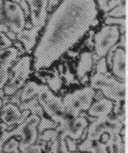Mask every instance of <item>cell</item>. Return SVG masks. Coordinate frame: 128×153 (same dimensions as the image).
Here are the masks:
<instances>
[{"instance_id":"18","label":"cell","mask_w":128,"mask_h":153,"mask_svg":"<svg viewBox=\"0 0 128 153\" xmlns=\"http://www.w3.org/2000/svg\"><path fill=\"white\" fill-rule=\"evenodd\" d=\"M19 51L14 45L4 50H0V62L13 66L18 60Z\"/></svg>"},{"instance_id":"41","label":"cell","mask_w":128,"mask_h":153,"mask_svg":"<svg viewBox=\"0 0 128 153\" xmlns=\"http://www.w3.org/2000/svg\"><path fill=\"white\" fill-rule=\"evenodd\" d=\"M0 122H1V120H0Z\"/></svg>"},{"instance_id":"4","label":"cell","mask_w":128,"mask_h":153,"mask_svg":"<svg viewBox=\"0 0 128 153\" xmlns=\"http://www.w3.org/2000/svg\"><path fill=\"white\" fill-rule=\"evenodd\" d=\"M95 90L90 86L73 91L64 96L63 103L66 111L74 119L79 116L81 111H87L95 99Z\"/></svg>"},{"instance_id":"39","label":"cell","mask_w":128,"mask_h":153,"mask_svg":"<svg viewBox=\"0 0 128 153\" xmlns=\"http://www.w3.org/2000/svg\"><path fill=\"white\" fill-rule=\"evenodd\" d=\"M46 153H51V150H50V151H49V152H46Z\"/></svg>"},{"instance_id":"38","label":"cell","mask_w":128,"mask_h":153,"mask_svg":"<svg viewBox=\"0 0 128 153\" xmlns=\"http://www.w3.org/2000/svg\"><path fill=\"white\" fill-rule=\"evenodd\" d=\"M73 153H80V152H73Z\"/></svg>"},{"instance_id":"31","label":"cell","mask_w":128,"mask_h":153,"mask_svg":"<svg viewBox=\"0 0 128 153\" xmlns=\"http://www.w3.org/2000/svg\"><path fill=\"white\" fill-rule=\"evenodd\" d=\"M10 30H9L8 26L5 25L4 20V15L3 14H0V32H4V33H7L9 32Z\"/></svg>"},{"instance_id":"20","label":"cell","mask_w":128,"mask_h":153,"mask_svg":"<svg viewBox=\"0 0 128 153\" xmlns=\"http://www.w3.org/2000/svg\"><path fill=\"white\" fill-rule=\"evenodd\" d=\"M58 126V124L56 123L53 120H48L47 118L42 116L41 120H40V122L38 124V131L41 133H43L46 130H50V129H56Z\"/></svg>"},{"instance_id":"40","label":"cell","mask_w":128,"mask_h":153,"mask_svg":"<svg viewBox=\"0 0 128 153\" xmlns=\"http://www.w3.org/2000/svg\"><path fill=\"white\" fill-rule=\"evenodd\" d=\"M2 152H3V151H2V150L0 149V153H2Z\"/></svg>"},{"instance_id":"36","label":"cell","mask_w":128,"mask_h":153,"mask_svg":"<svg viewBox=\"0 0 128 153\" xmlns=\"http://www.w3.org/2000/svg\"><path fill=\"white\" fill-rule=\"evenodd\" d=\"M5 96L4 91V88H1L0 89V99H3Z\"/></svg>"},{"instance_id":"26","label":"cell","mask_w":128,"mask_h":153,"mask_svg":"<svg viewBox=\"0 0 128 153\" xmlns=\"http://www.w3.org/2000/svg\"><path fill=\"white\" fill-rule=\"evenodd\" d=\"M126 1H127V0H109V1L107 2V4H105V7H104V9H102L101 11L105 14L106 12L110 11L111 9H113L114 7L117 6V5L123 3V2H126Z\"/></svg>"},{"instance_id":"8","label":"cell","mask_w":128,"mask_h":153,"mask_svg":"<svg viewBox=\"0 0 128 153\" xmlns=\"http://www.w3.org/2000/svg\"><path fill=\"white\" fill-rule=\"evenodd\" d=\"M31 111L29 109L20 111L16 104L12 103L3 105L0 109V120L4 124L11 128L13 126H18L30 115Z\"/></svg>"},{"instance_id":"5","label":"cell","mask_w":128,"mask_h":153,"mask_svg":"<svg viewBox=\"0 0 128 153\" xmlns=\"http://www.w3.org/2000/svg\"><path fill=\"white\" fill-rule=\"evenodd\" d=\"M123 126H126V112H122L115 118H110L109 116L96 118L90 126L87 127L86 138L100 140V136L104 133H109L110 135L121 133Z\"/></svg>"},{"instance_id":"16","label":"cell","mask_w":128,"mask_h":153,"mask_svg":"<svg viewBox=\"0 0 128 153\" xmlns=\"http://www.w3.org/2000/svg\"><path fill=\"white\" fill-rule=\"evenodd\" d=\"M109 153H126V140L121 136L120 133H115L107 144Z\"/></svg>"},{"instance_id":"32","label":"cell","mask_w":128,"mask_h":153,"mask_svg":"<svg viewBox=\"0 0 128 153\" xmlns=\"http://www.w3.org/2000/svg\"><path fill=\"white\" fill-rule=\"evenodd\" d=\"M11 67H12L11 65H9L7 63H4L2 62H0V72L9 71Z\"/></svg>"},{"instance_id":"37","label":"cell","mask_w":128,"mask_h":153,"mask_svg":"<svg viewBox=\"0 0 128 153\" xmlns=\"http://www.w3.org/2000/svg\"><path fill=\"white\" fill-rule=\"evenodd\" d=\"M3 107V101H2V99H0V109Z\"/></svg>"},{"instance_id":"7","label":"cell","mask_w":128,"mask_h":153,"mask_svg":"<svg viewBox=\"0 0 128 153\" xmlns=\"http://www.w3.org/2000/svg\"><path fill=\"white\" fill-rule=\"evenodd\" d=\"M3 15L5 25L10 30L17 34L25 28L26 18L20 6L13 0L4 1Z\"/></svg>"},{"instance_id":"14","label":"cell","mask_w":128,"mask_h":153,"mask_svg":"<svg viewBox=\"0 0 128 153\" xmlns=\"http://www.w3.org/2000/svg\"><path fill=\"white\" fill-rule=\"evenodd\" d=\"M89 126V121L83 116H78L75 118L73 122L66 127L64 130L61 131L66 137H70L73 140H78L82 135L84 129Z\"/></svg>"},{"instance_id":"9","label":"cell","mask_w":128,"mask_h":153,"mask_svg":"<svg viewBox=\"0 0 128 153\" xmlns=\"http://www.w3.org/2000/svg\"><path fill=\"white\" fill-rule=\"evenodd\" d=\"M30 8V20L33 26L43 29L48 16L47 6L42 3V0H26Z\"/></svg>"},{"instance_id":"34","label":"cell","mask_w":128,"mask_h":153,"mask_svg":"<svg viewBox=\"0 0 128 153\" xmlns=\"http://www.w3.org/2000/svg\"><path fill=\"white\" fill-rule=\"evenodd\" d=\"M6 36H8L12 41L16 40V34H15L14 32L12 31V30H9V32H7V33H6Z\"/></svg>"},{"instance_id":"12","label":"cell","mask_w":128,"mask_h":153,"mask_svg":"<svg viewBox=\"0 0 128 153\" xmlns=\"http://www.w3.org/2000/svg\"><path fill=\"white\" fill-rule=\"evenodd\" d=\"M114 101L107 98H100L92 103L88 109V114L94 118H102L109 116L113 111Z\"/></svg>"},{"instance_id":"28","label":"cell","mask_w":128,"mask_h":153,"mask_svg":"<svg viewBox=\"0 0 128 153\" xmlns=\"http://www.w3.org/2000/svg\"><path fill=\"white\" fill-rule=\"evenodd\" d=\"M90 153H109L107 145L100 141L99 144L96 146V147Z\"/></svg>"},{"instance_id":"21","label":"cell","mask_w":128,"mask_h":153,"mask_svg":"<svg viewBox=\"0 0 128 153\" xmlns=\"http://www.w3.org/2000/svg\"><path fill=\"white\" fill-rule=\"evenodd\" d=\"M3 152L5 153H20L19 151L18 140L11 137L3 146Z\"/></svg>"},{"instance_id":"1","label":"cell","mask_w":128,"mask_h":153,"mask_svg":"<svg viewBox=\"0 0 128 153\" xmlns=\"http://www.w3.org/2000/svg\"><path fill=\"white\" fill-rule=\"evenodd\" d=\"M96 0H61L47 16L33 51V68H49L89 31L98 17Z\"/></svg>"},{"instance_id":"2","label":"cell","mask_w":128,"mask_h":153,"mask_svg":"<svg viewBox=\"0 0 128 153\" xmlns=\"http://www.w3.org/2000/svg\"><path fill=\"white\" fill-rule=\"evenodd\" d=\"M36 96L43 111L51 120L58 124V130L63 131L73 122L74 118L66 111L63 99L54 94L47 86L39 84Z\"/></svg>"},{"instance_id":"35","label":"cell","mask_w":128,"mask_h":153,"mask_svg":"<svg viewBox=\"0 0 128 153\" xmlns=\"http://www.w3.org/2000/svg\"><path fill=\"white\" fill-rule=\"evenodd\" d=\"M3 6H4V0H0V14H3Z\"/></svg>"},{"instance_id":"22","label":"cell","mask_w":128,"mask_h":153,"mask_svg":"<svg viewBox=\"0 0 128 153\" xmlns=\"http://www.w3.org/2000/svg\"><path fill=\"white\" fill-rule=\"evenodd\" d=\"M105 25H116V26H123L127 25V17L116 18V17H105Z\"/></svg>"},{"instance_id":"6","label":"cell","mask_w":128,"mask_h":153,"mask_svg":"<svg viewBox=\"0 0 128 153\" xmlns=\"http://www.w3.org/2000/svg\"><path fill=\"white\" fill-rule=\"evenodd\" d=\"M119 27L116 25H107L102 26L99 31L94 36V48L95 54L100 58L105 57L109 50L114 46L120 39Z\"/></svg>"},{"instance_id":"10","label":"cell","mask_w":128,"mask_h":153,"mask_svg":"<svg viewBox=\"0 0 128 153\" xmlns=\"http://www.w3.org/2000/svg\"><path fill=\"white\" fill-rule=\"evenodd\" d=\"M112 73L120 81H127V51L121 47H117L115 51L111 61Z\"/></svg>"},{"instance_id":"3","label":"cell","mask_w":128,"mask_h":153,"mask_svg":"<svg viewBox=\"0 0 128 153\" xmlns=\"http://www.w3.org/2000/svg\"><path fill=\"white\" fill-rule=\"evenodd\" d=\"M90 87L95 90H100L105 98L114 101V104H121L126 101V82L120 81L108 73L95 72L89 79Z\"/></svg>"},{"instance_id":"42","label":"cell","mask_w":128,"mask_h":153,"mask_svg":"<svg viewBox=\"0 0 128 153\" xmlns=\"http://www.w3.org/2000/svg\"><path fill=\"white\" fill-rule=\"evenodd\" d=\"M4 1H6V0H4Z\"/></svg>"},{"instance_id":"30","label":"cell","mask_w":128,"mask_h":153,"mask_svg":"<svg viewBox=\"0 0 128 153\" xmlns=\"http://www.w3.org/2000/svg\"><path fill=\"white\" fill-rule=\"evenodd\" d=\"M14 45V47L18 50L19 56H23L25 53H26V51H25V49L24 45H22V43H21V42H20L19 41H18V40L13 41V45Z\"/></svg>"},{"instance_id":"24","label":"cell","mask_w":128,"mask_h":153,"mask_svg":"<svg viewBox=\"0 0 128 153\" xmlns=\"http://www.w3.org/2000/svg\"><path fill=\"white\" fill-rule=\"evenodd\" d=\"M12 45L13 41L6 36V34L4 32H0V50L8 48L9 46H12Z\"/></svg>"},{"instance_id":"19","label":"cell","mask_w":128,"mask_h":153,"mask_svg":"<svg viewBox=\"0 0 128 153\" xmlns=\"http://www.w3.org/2000/svg\"><path fill=\"white\" fill-rule=\"evenodd\" d=\"M105 17H116V18H122L127 17V1L120 4L117 6L111 9L110 11L104 14Z\"/></svg>"},{"instance_id":"15","label":"cell","mask_w":128,"mask_h":153,"mask_svg":"<svg viewBox=\"0 0 128 153\" xmlns=\"http://www.w3.org/2000/svg\"><path fill=\"white\" fill-rule=\"evenodd\" d=\"M94 67L93 62V54L90 51H83L80 55V57L78 60V66H77V75L79 78L82 76L87 75L89 72H90Z\"/></svg>"},{"instance_id":"25","label":"cell","mask_w":128,"mask_h":153,"mask_svg":"<svg viewBox=\"0 0 128 153\" xmlns=\"http://www.w3.org/2000/svg\"><path fill=\"white\" fill-rule=\"evenodd\" d=\"M43 147L39 143L37 144H33L30 146H28L23 151H21V153H42Z\"/></svg>"},{"instance_id":"17","label":"cell","mask_w":128,"mask_h":153,"mask_svg":"<svg viewBox=\"0 0 128 153\" xmlns=\"http://www.w3.org/2000/svg\"><path fill=\"white\" fill-rule=\"evenodd\" d=\"M39 88V84L36 83V82H28L23 86L22 88L19 89L20 92V96L19 99L20 102H25L27 101L29 99H32L36 95L37 90Z\"/></svg>"},{"instance_id":"13","label":"cell","mask_w":128,"mask_h":153,"mask_svg":"<svg viewBox=\"0 0 128 153\" xmlns=\"http://www.w3.org/2000/svg\"><path fill=\"white\" fill-rule=\"evenodd\" d=\"M31 62H28L25 66V68L22 69V71L19 73L18 76H16L14 80L7 82V84L4 88L5 95L12 96L16 92H18L20 88H23V86L26 83L29 75L31 73Z\"/></svg>"},{"instance_id":"27","label":"cell","mask_w":128,"mask_h":153,"mask_svg":"<svg viewBox=\"0 0 128 153\" xmlns=\"http://www.w3.org/2000/svg\"><path fill=\"white\" fill-rule=\"evenodd\" d=\"M13 1L17 3L20 6V8L22 9L25 13L26 19L30 18V8H29V5H28L26 0H13Z\"/></svg>"},{"instance_id":"29","label":"cell","mask_w":128,"mask_h":153,"mask_svg":"<svg viewBox=\"0 0 128 153\" xmlns=\"http://www.w3.org/2000/svg\"><path fill=\"white\" fill-rule=\"evenodd\" d=\"M66 145H67V147L68 149V151L70 152H76L77 151V145H76V142L77 140H73L72 138H66Z\"/></svg>"},{"instance_id":"23","label":"cell","mask_w":128,"mask_h":153,"mask_svg":"<svg viewBox=\"0 0 128 153\" xmlns=\"http://www.w3.org/2000/svg\"><path fill=\"white\" fill-rule=\"evenodd\" d=\"M107 63H106V60H105V57H101L96 64L93 67V69L95 71V72H101V73H105V74H107L108 73V71H107ZM92 69V70H93Z\"/></svg>"},{"instance_id":"11","label":"cell","mask_w":128,"mask_h":153,"mask_svg":"<svg viewBox=\"0 0 128 153\" xmlns=\"http://www.w3.org/2000/svg\"><path fill=\"white\" fill-rule=\"evenodd\" d=\"M41 28L32 26L31 29H24L23 30L16 34V40L19 41L24 45L25 51L28 54H32L37 43V38Z\"/></svg>"},{"instance_id":"33","label":"cell","mask_w":128,"mask_h":153,"mask_svg":"<svg viewBox=\"0 0 128 153\" xmlns=\"http://www.w3.org/2000/svg\"><path fill=\"white\" fill-rule=\"evenodd\" d=\"M108 1L109 0H96V4H97L99 10H102V9H104V7L107 4Z\"/></svg>"}]
</instances>
